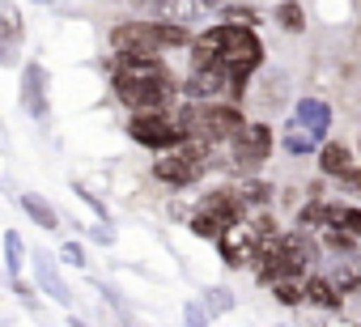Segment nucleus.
<instances>
[{
    "label": "nucleus",
    "instance_id": "b1692460",
    "mask_svg": "<svg viewBox=\"0 0 361 327\" xmlns=\"http://www.w3.org/2000/svg\"><path fill=\"white\" fill-rule=\"evenodd\" d=\"M200 302L209 306V314H230V310L238 306V297H234V289H226V285H209Z\"/></svg>",
    "mask_w": 361,
    "mask_h": 327
},
{
    "label": "nucleus",
    "instance_id": "f03ea898",
    "mask_svg": "<svg viewBox=\"0 0 361 327\" xmlns=\"http://www.w3.org/2000/svg\"><path fill=\"white\" fill-rule=\"evenodd\" d=\"M128 136H132L136 144L153 149V153L178 149V144L188 140L183 123H178L170 111H132V119H128Z\"/></svg>",
    "mask_w": 361,
    "mask_h": 327
},
{
    "label": "nucleus",
    "instance_id": "393cba45",
    "mask_svg": "<svg viewBox=\"0 0 361 327\" xmlns=\"http://www.w3.org/2000/svg\"><path fill=\"white\" fill-rule=\"evenodd\" d=\"M276 22H281V30L302 35V30H306V9H302V0H285V5L276 9Z\"/></svg>",
    "mask_w": 361,
    "mask_h": 327
},
{
    "label": "nucleus",
    "instance_id": "ddd939ff",
    "mask_svg": "<svg viewBox=\"0 0 361 327\" xmlns=\"http://www.w3.org/2000/svg\"><path fill=\"white\" fill-rule=\"evenodd\" d=\"M306 302H310V306H319V310H340L344 293H340V285H336L331 276L310 272V276H306Z\"/></svg>",
    "mask_w": 361,
    "mask_h": 327
},
{
    "label": "nucleus",
    "instance_id": "f3484780",
    "mask_svg": "<svg viewBox=\"0 0 361 327\" xmlns=\"http://www.w3.org/2000/svg\"><path fill=\"white\" fill-rule=\"evenodd\" d=\"M22 209H26V217H30L39 230H51V234L60 230V213H56L39 192H26V196H22Z\"/></svg>",
    "mask_w": 361,
    "mask_h": 327
},
{
    "label": "nucleus",
    "instance_id": "cd10ccee",
    "mask_svg": "<svg viewBox=\"0 0 361 327\" xmlns=\"http://www.w3.org/2000/svg\"><path fill=\"white\" fill-rule=\"evenodd\" d=\"M9 289H13V293H18V297L26 302V306H35V310H39V297H35V285H26L22 276H9Z\"/></svg>",
    "mask_w": 361,
    "mask_h": 327
},
{
    "label": "nucleus",
    "instance_id": "423d86ee",
    "mask_svg": "<svg viewBox=\"0 0 361 327\" xmlns=\"http://www.w3.org/2000/svg\"><path fill=\"white\" fill-rule=\"evenodd\" d=\"M183 98H196V102H221V98H230V68L226 64L192 68L188 81H183Z\"/></svg>",
    "mask_w": 361,
    "mask_h": 327
},
{
    "label": "nucleus",
    "instance_id": "39448f33",
    "mask_svg": "<svg viewBox=\"0 0 361 327\" xmlns=\"http://www.w3.org/2000/svg\"><path fill=\"white\" fill-rule=\"evenodd\" d=\"M217 251H221V264L226 268H255V259H259V238H255V230L247 226V221H238V226H230L221 238H217Z\"/></svg>",
    "mask_w": 361,
    "mask_h": 327
},
{
    "label": "nucleus",
    "instance_id": "f257e3e1",
    "mask_svg": "<svg viewBox=\"0 0 361 327\" xmlns=\"http://www.w3.org/2000/svg\"><path fill=\"white\" fill-rule=\"evenodd\" d=\"M115 85V98L128 106V111H170L174 98L183 94V81H178L170 68L166 73H145V77H111Z\"/></svg>",
    "mask_w": 361,
    "mask_h": 327
},
{
    "label": "nucleus",
    "instance_id": "2f4dec72",
    "mask_svg": "<svg viewBox=\"0 0 361 327\" xmlns=\"http://www.w3.org/2000/svg\"><path fill=\"white\" fill-rule=\"evenodd\" d=\"M344 226H348L353 234H361V209H348V204H344Z\"/></svg>",
    "mask_w": 361,
    "mask_h": 327
},
{
    "label": "nucleus",
    "instance_id": "6e6552de",
    "mask_svg": "<svg viewBox=\"0 0 361 327\" xmlns=\"http://www.w3.org/2000/svg\"><path fill=\"white\" fill-rule=\"evenodd\" d=\"M204 128H209L213 140H234V136L247 128V111H243V102H230V98H221V102H204Z\"/></svg>",
    "mask_w": 361,
    "mask_h": 327
},
{
    "label": "nucleus",
    "instance_id": "4468645a",
    "mask_svg": "<svg viewBox=\"0 0 361 327\" xmlns=\"http://www.w3.org/2000/svg\"><path fill=\"white\" fill-rule=\"evenodd\" d=\"M293 119H302V123H306L310 132L327 136V128H331V106H327L323 98L306 94V98H298V106H293Z\"/></svg>",
    "mask_w": 361,
    "mask_h": 327
},
{
    "label": "nucleus",
    "instance_id": "6ab92c4d",
    "mask_svg": "<svg viewBox=\"0 0 361 327\" xmlns=\"http://www.w3.org/2000/svg\"><path fill=\"white\" fill-rule=\"evenodd\" d=\"M188 230H192L196 238H204V242H217V238H221L230 226H226L217 213H209V209H196V213L188 217Z\"/></svg>",
    "mask_w": 361,
    "mask_h": 327
},
{
    "label": "nucleus",
    "instance_id": "c85d7f7f",
    "mask_svg": "<svg viewBox=\"0 0 361 327\" xmlns=\"http://www.w3.org/2000/svg\"><path fill=\"white\" fill-rule=\"evenodd\" d=\"M340 192H348L353 200H361V166H353L348 175H340Z\"/></svg>",
    "mask_w": 361,
    "mask_h": 327
},
{
    "label": "nucleus",
    "instance_id": "412c9836",
    "mask_svg": "<svg viewBox=\"0 0 361 327\" xmlns=\"http://www.w3.org/2000/svg\"><path fill=\"white\" fill-rule=\"evenodd\" d=\"M272 297H276L281 306L298 310V306L306 302V276H281V280L272 285Z\"/></svg>",
    "mask_w": 361,
    "mask_h": 327
},
{
    "label": "nucleus",
    "instance_id": "7c9ffc66",
    "mask_svg": "<svg viewBox=\"0 0 361 327\" xmlns=\"http://www.w3.org/2000/svg\"><path fill=\"white\" fill-rule=\"evenodd\" d=\"M94 242H102V247H111V242H115V230H111V221H102V226L94 230Z\"/></svg>",
    "mask_w": 361,
    "mask_h": 327
},
{
    "label": "nucleus",
    "instance_id": "9d476101",
    "mask_svg": "<svg viewBox=\"0 0 361 327\" xmlns=\"http://www.w3.org/2000/svg\"><path fill=\"white\" fill-rule=\"evenodd\" d=\"M30 259H35V280H39V289H43L51 302L68 306V302H73V293H68V285L60 280V272H56V259H51L47 251H39V247H35V255H30Z\"/></svg>",
    "mask_w": 361,
    "mask_h": 327
},
{
    "label": "nucleus",
    "instance_id": "5701e85b",
    "mask_svg": "<svg viewBox=\"0 0 361 327\" xmlns=\"http://www.w3.org/2000/svg\"><path fill=\"white\" fill-rule=\"evenodd\" d=\"M26 242H22V234L18 230H5V272L9 276H22V268H26Z\"/></svg>",
    "mask_w": 361,
    "mask_h": 327
},
{
    "label": "nucleus",
    "instance_id": "c756f323",
    "mask_svg": "<svg viewBox=\"0 0 361 327\" xmlns=\"http://www.w3.org/2000/svg\"><path fill=\"white\" fill-rule=\"evenodd\" d=\"M60 259L73 264V268H81V264H85V251H81L77 242H64V247H60Z\"/></svg>",
    "mask_w": 361,
    "mask_h": 327
},
{
    "label": "nucleus",
    "instance_id": "0eeeda50",
    "mask_svg": "<svg viewBox=\"0 0 361 327\" xmlns=\"http://www.w3.org/2000/svg\"><path fill=\"white\" fill-rule=\"evenodd\" d=\"M22 106H26V115L39 119V123L51 119V102H47V68H43L39 60L22 64Z\"/></svg>",
    "mask_w": 361,
    "mask_h": 327
},
{
    "label": "nucleus",
    "instance_id": "9b49d317",
    "mask_svg": "<svg viewBox=\"0 0 361 327\" xmlns=\"http://www.w3.org/2000/svg\"><path fill=\"white\" fill-rule=\"evenodd\" d=\"M281 149H285L289 157H310V153H319V149H323V136H319V132H310L302 119H289V128L281 132Z\"/></svg>",
    "mask_w": 361,
    "mask_h": 327
},
{
    "label": "nucleus",
    "instance_id": "a211bd4d",
    "mask_svg": "<svg viewBox=\"0 0 361 327\" xmlns=\"http://www.w3.org/2000/svg\"><path fill=\"white\" fill-rule=\"evenodd\" d=\"M157 5V13L166 18V22H200V13H204V0H153Z\"/></svg>",
    "mask_w": 361,
    "mask_h": 327
},
{
    "label": "nucleus",
    "instance_id": "f8f14e48",
    "mask_svg": "<svg viewBox=\"0 0 361 327\" xmlns=\"http://www.w3.org/2000/svg\"><path fill=\"white\" fill-rule=\"evenodd\" d=\"M319 175H327V179H340V175H348L353 171V149L344 144V140H323V149H319Z\"/></svg>",
    "mask_w": 361,
    "mask_h": 327
},
{
    "label": "nucleus",
    "instance_id": "bb28decb",
    "mask_svg": "<svg viewBox=\"0 0 361 327\" xmlns=\"http://www.w3.org/2000/svg\"><path fill=\"white\" fill-rule=\"evenodd\" d=\"M183 323H188V327H209V306H204V302H188Z\"/></svg>",
    "mask_w": 361,
    "mask_h": 327
},
{
    "label": "nucleus",
    "instance_id": "4be33fe9",
    "mask_svg": "<svg viewBox=\"0 0 361 327\" xmlns=\"http://www.w3.org/2000/svg\"><path fill=\"white\" fill-rule=\"evenodd\" d=\"M298 230H310V234H319L323 226H327V200H314V196H306V204L298 209V221H293Z\"/></svg>",
    "mask_w": 361,
    "mask_h": 327
},
{
    "label": "nucleus",
    "instance_id": "1a4fd4ad",
    "mask_svg": "<svg viewBox=\"0 0 361 327\" xmlns=\"http://www.w3.org/2000/svg\"><path fill=\"white\" fill-rule=\"evenodd\" d=\"M200 209L217 213L226 226H238V221H247V217H251V209L243 204V196H238V187H234V183H230V187H217V192H209V196L200 200Z\"/></svg>",
    "mask_w": 361,
    "mask_h": 327
},
{
    "label": "nucleus",
    "instance_id": "7ed1b4c3",
    "mask_svg": "<svg viewBox=\"0 0 361 327\" xmlns=\"http://www.w3.org/2000/svg\"><path fill=\"white\" fill-rule=\"evenodd\" d=\"M230 171L234 175H259V166L272 157V123L247 119V128L230 140Z\"/></svg>",
    "mask_w": 361,
    "mask_h": 327
},
{
    "label": "nucleus",
    "instance_id": "aec40b11",
    "mask_svg": "<svg viewBox=\"0 0 361 327\" xmlns=\"http://www.w3.org/2000/svg\"><path fill=\"white\" fill-rule=\"evenodd\" d=\"M357 238H361V234H353L348 226H323V230H319V242H323L331 255H353V251H357Z\"/></svg>",
    "mask_w": 361,
    "mask_h": 327
},
{
    "label": "nucleus",
    "instance_id": "dca6fc26",
    "mask_svg": "<svg viewBox=\"0 0 361 327\" xmlns=\"http://www.w3.org/2000/svg\"><path fill=\"white\" fill-rule=\"evenodd\" d=\"M238 196H243V204L251 209V213H259V209H272V183L268 179H259V175H238Z\"/></svg>",
    "mask_w": 361,
    "mask_h": 327
},
{
    "label": "nucleus",
    "instance_id": "2eb2a0df",
    "mask_svg": "<svg viewBox=\"0 0 361 327\" xmlns=\"http://www.w3.org/2000/svg\"><path fill=\"white\" fill-rule=\"evenodd\" d=\"M0 30H5V60L9 68L18 64V39H22V13H18V5L13 0H0Z\"/></svg>",
    "mask_w": 361,
    "mask_h": 327
},
{
    "label": "nucleus",
    "instance_id": "a878e982",
    "mask_svg": "<svg viewBox=\"0 0 361 327\" xmlns=\"http://www.w3.org/2000/svg\"><path fill=\"white\" fill-rule=\"evenodd\" d=\"M217 22H234V26H259V22H264V13H259V9H251V5H226Z\"/></svg>",
    "mask_w": 361,
    "mask_h": 327
},
{
    "label": "nucleus",
    "instance_id": "20e7f679",
    "mask_svg": "<svg viewBox=\"0 0 361 327\" xmlns=\"http://www.w3.org/2000/svg\"><path fill=\"white\" fill-rule=\"evenodd\" d=\"M111 51H136V56H166L161 18L157 22H119L111 26Z\"/></svg>",
    "mask_w": 361,
    "mask_h": 327
},
{
    "label": "nucleus",
    "instance_id": "72a5a7b5",
    "mask_svg": "<svg viewBox=\"0 0 361 327\" xmlns=\"http://www.w3.org/2000/svg\"><path fill=\"white\" fill-rule=\"evenodd\" d=\"M39 5H56V0H39Z\"/></svg>",
    "mask_w": 361,
    "mask_h": 327
},
{
    "label": "nucleus",
    "instance_id": "473e14b6",
    "mask_svg": "<svg viewBox=\"0 0 361 327\" xmlns=\"http://www.w3.org/2000/svg\"><path fill=\"white\" fill-rule=\"evenodd\" d=\"M68 327H85V323H81V319H68Z\"/></svg>",
    "mask_w": 361,
    "mask_h": 327
}]
</instances>
